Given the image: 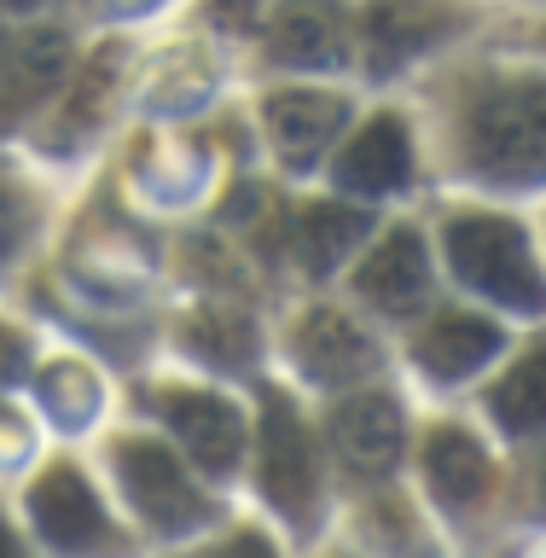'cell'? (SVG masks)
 <instances>
[{"label":"cell","mask_w":546,"mask_h":558,"mask_svg":"<svg viewBox=\"0 0 546 558\" xmlns=\"http://www.w3.org/2000/svg\"><path fill=\"white\" fill-rule=\"evenodd\" d=\"M465 151L488 181H546V82H518L471 105Z\"/></svg>","instance_id":"6da1fadb"},{"label":"cell","mask_w":546,"mask_h":558,"mask_svg":"<svg viewBox=\"0 0 546 558\" xmlns=\"http://www.w3.org/2000/svg\"><path fill=\"white\" fill-rule=\"evenodd\" d=\"M448 262L460 274V286L495 296V303L518 308V314H541L546 308V279L530 256L518 221L500 216H460L448 221Z\"/></svg>","instance_id":"7a4b0ae2"},{"label":"cell","mask_w":546,"mask_h":558,"mask_svg":"<svg viewBox=\"0 0 546 558\" xmlns=\"http://www.w3.org/2000/svg\"><path fill=\"white\" fill-rule=\"evenodd\" d=\"M117 477H122V488H129L134 512L146 518L151 530H192V523L209 518V500L192 488V477L163 442L122 436L117 442Z\"/></svg>","instance_id":"3957f363"},{"label":"cell","mask_w":546,"mask_h":558,"mask_svg":"<svg viewBox=\"0 0 546 558\" xmlns=\"http://www.w3.org/2000/svg\"><path fill=\"white\" fill-rule=\"evenodd\" d=\"M262 488H268V500L291 523L314 518V500H320V465H314L308 425L296 418V408L286 396H268V408H262Z\"/></svg>","instance_id":"277c9868"},{"label":"cell","mask_w":546,"mask_h":558,"mask_svg":"<svg viewBox=\"0 0 546 558\" xmlns=\"http://www.w3.org/2000/svg\"><path fill=\"white\" fill-rule=\"evenodd\" d=\"M29 512H35V530L41 541H52L59 553H99L111 547V523H105L94 488L76 465H52L35 477L29 488Z\"/></svg>","instance_id":"5b68a950"},{"label":"cell","mask_w":546,"mask_h":558,"mask_svg":"<svg viewBox=\"0 0 546 558\" xmlns=\"http://www.w3.org/2000/svg\"><path fill=\"white\" fill-rule=\"evenodd\" d=\"M157 408H163V418L181 430L186 453L204 471L227 477V471L239 465V453H244V418H239L233 401H221V396H209V390H169Z\"/></svg>","instance_id":"8992f818"},{"label":"cell","mask_w":546,"mask_h":558,"mask_svg":"<svg viewBox=\"0 0 546 558\" xmlns=\"http://www.w3.org/2000/svg\"><path fill=\"white\" fill-rule=\"evenodd\" d=\"M296 361L314 384H355L378 366L373 338L338 308H308L296 320Z\"/></svg>","instance_id":"52a82bcc"},{"label":"cell","mask_w":546,"mask_h":558,"mask_svg":"<svg viewBox=\"0 0 546 558\" xmlns=\"http://www.w3.org/2000/svg\"><path fill=\"white\" fill-rule=\"evenodd\" d=\"M361 296L384 314H413L425 303L430 291V256H425V239L413 233V227H390V233L378 239V251L361 262L355 274Z\"/></svg>","instance_id":"ba28073f"},{"label":"cell","mask_w":546,"mask_h":558,"mask_svg":"<svg viewBox=\"0 0 546 558\" xmlns=\"http://www.w3.org/2000/svg\"><path fill=\"white\" fill-rule=\"evenodd\" d=\"M442 35H453V12L442 0H366V52L378 70L418 59Z\"/></svg>","instance_id":"9c48e42d"},{"label":"cell","mask_w":546,"mask_h":558,"mask_svg":"<svg viewBox=\"0 0 546 558\" xmlns=\"http://www.w3.org/2000/svg\"><path fill=\"white\" fill-rule=\"evenodd\" d=\"M349 122V105L338 94H314V87H286V94L268 99V134L279 157H286L291 169H308L314 157H320L338 129Z\"/></svg>","instance_id":"30bf717a"},{"label":"cell","mask_w":546,"mask_h":558,"mask_svg":"<svg viewBox=\"0 0 546 558\" xmlns=\"http://www.w3.org/2000/svg\"><path fill=\"white\" fill-rule=\"evenodd\" d=\"M70 64V41L59 29H29L0 52V129L17 122L24 111H35L52 87H59Z\"/></svg>","instance_id":"8fae6325"},{"label":"cell","mask_w":546,"mask_h":558,"mask_svg":"<svg viewBox=\"0 0 546 558\" xmlns=\"http://www.w3.org/2000/svg\"><path fill=\"white\" fill-rule=\"evenodd\" d=\"M326 425H331V448L355 471H366V477H378V471H390L401 460V408L390 396H378V390L349 396Z\"/></svg>","instance_id":"7c38bea8"},{"label":"cell","mask_w":546,"mask_h":558,"mask_svg":"<svg viewBox=\"0 0 546 558\" xmlns=\"http://www.w3.org/2000/svg\"><path fill=\"white\" fill-rule=\"evenodd\" d=\"M343 52H349V35H343V12L331 0H286L279 17L268 24L274 64L326 70V64H343Z\"/></svg>","instance_id":"4fadbf2b"},{"label":"cell","mask_w":546,"mask_h":558,"mask_svg":"<svg viewBox=\"0 0 546 558\" xmlns=\"http://www.w3.org/2000/svg\"><path fill=\"white\" fill-rule=\"evenodd\" d=\"M408 174H413V146L396 117H373L355 134V146L338 157V186L361 192V198H384V192L408 186Z\"/></svg>","instance_id":"5bb4252c"},{"label":"cell","mask_w":546,"mask_h":558,"mask_svg":"<svg viewBox=\"0 0 546 558\" xmlns=\"http://www.w3.org/2000/svg\"><path fill=\"white\" fill-rule=\"evenodd\" d=\"M413 355L436 378H465V373H477L483 361L500 355V331H495V320H483V314H436V320L418 331Z\"/></svg>","instance_id":"9a60e30c"},{"label":"cell","mask_w":546,"mask_h":558,"mask_svg":"<svg viewBox=\"0 0 546 558\" xmlns=\"http://www.w3.org/2000/svg\"><path fill=\"white\" fill-rule=\"evenodd\" d=\"M425 471H430V483H436V495H442L448 506H471L488 488V453L477 436H465V430H430V442H425Z\"/></svg>","instance_id":"2e32d148"},{"label":"cell","mask_w":546,"mask_h":558,"mask_svg":"<svg viewBox=\"0 0 546 558\" xmlns=\"http://www.w3.org/2000/svg\"><path fill=\"white\" fill-rule=\"evenodd\" d=\"M366 227H373V216H366L361 204H314L303 216V227H296V239H303V262L314 274H326L331 262H343L366 239Z\"/></svg>","instance_id":"e0dca14e"},{"label":"cell","mask_w":546,"mask_h":558,"mask_svg":"<svg viewBox=\"0 0 546 558\" xmlns=\"http://www.w3.org/2000/svg\"><path fill=\"white\" fill-rule=\"evenodd\" d=\"M488 408H495V418L506 430H546V343L530 349V355L488 390Z\"/></svg>","instance_id":"ac0fdd59"},{"label":"cell","mask_w":546,"mask_h":558,"mask_svg":"<svg viewBox=\"0 0 546 558\" xmlns=\"http://www.w3.org/2000/svg\"><path fill=\"white\" fill-rule=\"evenodd\" d=\"M181 338H186V349H198V355L216 361V366H251L256 361V331H251V320H244L239 308H198V314H186Z\"/></svg>","instance_id":"d6986e66"},{"label":"cell","mask_w":546,"mask_h":558,"mask_svg":"<svg viewBox=\"0 0 546 558\" xmlns=\"http://www.w3.org/2000/svg\"><path fill=\"white\" fill-rule=\"evenodd\" d=\"M35 390H41V408H47L52 418H59V425H82V418L99 408V390H94V378H87L82 366H70V361L47 366V373L35 378Z\"/></svg>","instance_id":"ffe728a7"},{"label":"cell","mask_w":546,"mask_h":558,"mask_svg":"<svg viewBox=\"0 0 546 558\" xmlns=\"http://www.w3.org/2000/svg\"><path fill=\"white\" fill-rule=\"evenodd\" d=\"M117 70H122V47H99L94 64H87V76L76 82V99L64 105V134L94 129V122L105 117V99H111V87H117Z\"/></svg>","instance_id":"44dd1931"},{"label":"cell","mask_w":546,"mask_h":558,"mask_svg":"<svg viewBox=\"0 0 546 558\" xmlns=\"http://www.w3.org/2000/svg\"><path fill=\"white\" fill-rule=\"evenodd\" d=\"M24 227H29V209H24V198H17L12 186H0V262H7V256L17 251Z\"/></svg>","instance_id":"7402d4cb"},{"label":"cell","mask_w":546,"mask_h":558,"mask_svg":"<svg viewBox=\"0 0 546 558\" xmlns=\"http://www.w3.org/2000/svg\"><path fill=\"white\" fill-rule=\"evenodd\" d=\"M24 361H29L24 338H17V331H7V326H0V384H12L17 373H24Z\"/></svg>","instance_id":"603a6c76"},{"label":"cell","mask_w":546,"mask_h":558,"mask_svg":"<svg viewBox=\"0 0 546 558\" xmlns=\"http://www.w3.org/2000/svg\"><path fill=\"white\" fill-rule=\"evenodd\" d=\"M209 17H216L221 29H251L256 24V0H216V12H209Z\"/></svg>","instance_id":"cb8c5ba5"},{"label":"cell","mask_w":546,"mask_h":558,"mask_svg":"<svg viewBox=\"0 0 546 558\" xmlns=\"http://www.w3.org/2000/svg\"><path fill=\"white\" fill-rule=\"evenodd\" d=\"M221 558H279V553H274L256 530H244V535H233V541L221 547Z\"/></svg>","instance_id":"d4e9b609"},{"label":"cell","mask_w":546,"mask_h":558,"mask_svg":"<svg viewBox=\"0 0 546 558\" xmlns=\"http://www.w3.org/2000/svg\"><path fill=\"white\" fill-rule=\"evenodd\" d=\"M530 471H535V495H530V512H546V460H535Z\"/></svg>","instance_id":"484cf974"},{"label":"cell","mask_w":546,"mask_h":558,"mask_svg":"<svg viewBox=\"0 0 546 558\" xmlns=\"http://www.w3.org/2000/svg\"><path fill=\"white\" fill-rule=\"evenodd\" d=\"M0 558H24V553H17V541H12L7 523H0Z\"/></svg>","instance_id":"4316f807"},{"label":"cell","mask_w":546,"mask_h":558,"mask_svg":"<svg viewBox=\"0 0 546 558\" xmlns=\"http://www.w3.org/2000/svg\"><path fill=\"white\" fill-rule=\"evenodd\" d=\"M0 7H35V0H0Z\"/></svg>","instance_id":"83f0119b"}]
</instances>
